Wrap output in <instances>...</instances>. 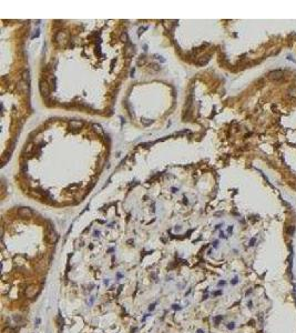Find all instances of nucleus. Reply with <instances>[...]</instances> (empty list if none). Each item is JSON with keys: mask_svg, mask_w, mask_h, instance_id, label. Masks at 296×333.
<instances>
[{"mask_svg": "<svg viewBox=\"0 0 296 333\" xmlns=\"http://www.w3.org/2000/svg\"><path fill=\"white\" fill-rule=\"evenodd\" d=\"M39 292V288L36 285V284H30V285H28L27 288H26V295L28 297V298H34V297H36V294Z\"/></svg>", "mask_w": 296, "mask_h": 333, "instance_id": "obj_1", "label": "nucleus"}, {"mask_svg": "<svg viewBox=\"0 0 296 333\" xmlns=\"http://www.w3.org/2000/svg\"><path fill=\"white\" fill-rule=\"evenodd\" d=\"M57 233H56V231L51 228V226H49L48 228V230H47V241L49 242V243H54V242L57 241Z\"/></svg>", "mask_w": 296, "mask_h": 333, "instance_id": "obj_2", "label": "nucleus"}, {"mask_svg": "<svg viewBox=\"0 0 296 333\" xmlns=\"http://www.w3.org/2000/svg\"><path fill=\"white\" fill-rule=\"evenodd\" d=\"M283 77H284V72L282 70H274V71H271L268 75V78L271 80H281Z\"/></svg>", "mask_w": 296, "mask_h": 333, "instance_id": "obj_3", "label": "nucleus"}, {"mask_svg": "<svg viewBox=\"0 0 296 333\" xmlns=\"http://www.w3.org/2000/svg\"><path fill=\"white\" fill-rule=\"evenodd\" d=\"M18 214L21 216V218H25V219H29L32 216V212L29 208H20L18 210Z\"/></svg>", "mask_w": 296, "mask_h": 333, "instance_id": "obj_4", "label": "nucleus"}, {"mask_svg": "<svg viewBox=\"0 0 296 333\" xmlns=\"http://www.w3.org/2000/svg\"><path fill=\"white\" fill-rule=\"evenodd\" d=\"M40 91H41L42 96H44V97H48L49 96L50 89H49V84H48L47 81H41L40 82Z\"/></svg>", "mask_w": 296, "mask_h": 333, "instance_id": "obj_5", "label": "nucleus"}, {"mask_svg": "<svg viewBox=\"0 0 296 333\" xmlns=\"http://www.w3.org/2000/svg\"><path fill=\"white\" fill-rule=\"evenodd\" d=\"M28 86H29V83H27L26 81L21 80V81L19 82V84H18V89H19L21 92H26V91H28Z\"/></svg>", "mask_w": 296, "mask_h": 333, "instance_id": "obj_6", "label": "nucleus"}, {"mask_svg": "<svg viewBox=\"0 0 296 333\" xmlns=\"http://www.w3.org/2000/svg\"><path fill=\"white\" fill-rule=\"evenodd\" d=\"M70 127H71V129H80L82 127V122H80V121H71Z\"/></svg>", "mask_w": 296, "mask_h": 333, "instance_id": "obj_7", "label": "nucleus"}, {"mask_svg": "<svg viewBox=\"0 0 296 333\" xmlns=\"http://www.w3.org/2000/svg\"><path fill=\"white\" fill-rule=\"evenodd\" d=\"M288 94L291 97H296V86H293L288 89Z\"/></svg>", "mask_w": 296, "mask_h": 333, "instance_id": "obj_8", "label": "nucleus"}, {"mask_svg": "<svg viewBox=\"0 0 296 333\" xmlns=\"http://www.w3.org/2000/svg\"><path fill=\"white\" fill-rule=\"evenodd\" d=\"M2 333H16V330L8 326V328H5V329L2 330Z\"/></svg>", "mask_w": 296, "mask_h": 333, "instance_id": "obj_9", "label": "nucleus"}, {"mask_svg": "<svg viewBox=\"0 0 296 333\" xmlns=\"http://www.w3.org/2000/svg\"><path fill=\"white\" fill-rule=\"evenodd\" d=\"M294 231H295V226H293V225L288 226L287 230H286V232H287V234H289V235H292V234L294 233Z\"/></svg>", "mask_w": 296, "mask_h": 333, "instance_id": "obj_10", "label": "nucleus"}, {"mask_svg": "<svg viewBox=\"0 0 296 333\" xmlns=\"http://www.w3.org/2000/svg\"><path fill=\"white\" fill-rule=\"evenodd\" d=\"M93 128H94V130H95V131H97V132H99V133H102V129H101V127H100V125H93Z\"/></svg>", "mask_w": 296, "mask_h": 333, "instance_id": "obj_11", "label": "nucleus"}, {"mask_svg": "<svg viewBox=\"0 0 296 333\" xmlns=\"http://www.w3.org/2000/svg\"><path fill=\"white\" fill-rule=\"evenodd\" d=\"M32 149H34V146H32V144H29V146H27V147H26V152H27V153H29V152H31V151H32Z\"/></svg>", "mask_w": 296, "mask_h": 333, "instance_id": "obj_12", "label": "nucleus"}, {"mask_svg": "<svg viewBox=\"0 0 296 333\" xmlns=\"http://www.w3.org/2000/svg\"><path fill=\"white\" fill-rule=\"evenodd\" d=\"M222 319H223V317H222V315L217 316V317H215V323H216V324H219V322H220Z\"/></svg>", "mask_w": 296, "mask_h": 333, "instance_id": "obj_13", "label": "nucleus"}, {"mask_svg": "<svg viewBox=\"0 0 296 333\" xmlns=\"http://www.w3.org/2000/svg\"><path fill=\"white\" fill-rule=\"evenodd\" d=\"M26 169H27V164H26V163H22V164H21V170H22V171H26Z\"/></svg>", "mask_w": 296, "mask_h": 333, "instance_id": "obj_14", "label": "nucleus"}, {"mask_svg": "<svg viewBox=\"0 0 296 333\" xmlns=\"http://www.w3.org/2000/svg\"><path fill=\"white\" fill-rule=\"evenodd\" d=\"M228 329H234V323H228Z\"/></svg>", "mask_w": 296, "mask_h": 333, "instance_id": "obj_15", "label": "nucleus"}, {"mask_svg": "<svg viewBox=\"0 0 296 333\" xmlns=\"http://www.w3.org/2000/svg\"><path fill=\"white\" fill-rule=\"evenodd\" d=\"M254 243H255V239L253 238V239L250 241V245H254Z\"/></svg>", "mask_w": 296, "mask_h": 333, "instance_id": "obj_16", "label": "nucleus"}, {"mask_svg": "<svg viewBox=\"0 0 296 333\" xmlns=\"http://www.w3.org/2000/svg\"><path fill=\"white\" fill-rule=\"evenodd\" d=\"M154 307H155V304H152V305H150V308H149V310H150V311H152V310H154Z\"/></svg>", "mask_w": 296, "mask_h": 333, "instance_id": "obj_17", "label": "nucleus"}, {"mask_svg": "<svg viewBox=\"0 0 296 333\" xmlns=\"http://www.w3.org/2000/svg\"><path fill=\"white\" fill-rule=\"evenodd\" d=\"M236 283H237V278H235V279L232 281V284H236Z\"/></svg>", "mask_w": 296, "mask_h": 333, "instance_id": "obj_18", "label": "nucleus"}, {"mask_svg": "<svg viewBox=\"0 0 296 333\" xmlns=\"http://www.w3.org/2000/svg\"><path fill=\"white\" fill-rule=\"evenodd\" d=\"M224 284H225V282H224V281H221V282L219 283V285H224Z\"/></svg>", "mask_w": 296, "mask_h": 333, "instance_id": "obj_19", "label": "nucleus"}, {"mask_svg": "<svg viewBox=\"0 0 296 333\" xmlns=\"http://www.w3.org/2000/svg\"><path fill=\"white\" fill-rule=\"evenodd\" d=\"M214 294H215V295H219V294H221V291H217V292H215V293H214Z\"/></svg>", "mask_w": 296, "mask_h": 333, "instance_id": "obj_20", "label": "nucleus"}, {"mask_svg": "<svg viewBox=\"0 0 296 333\" xmlns=\"http://www.w3.org/2000/svg\"><path fill=\"white\" fill-rule=\"evenodd\" d=\"M197 332H199V333H203V331H202V330H199Z\"/></svg>", "mask_w": 296, "mask_h": 333, "instance_id": "obj_21", "label": "nucleus"}]
</instances>
